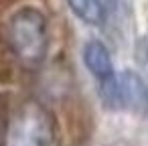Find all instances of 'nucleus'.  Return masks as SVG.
Instances as JSON below:
<instances>
[{"label": "nucleus", "mask_w": 148, "mask_h": 146, "mask_svg": "<svg viewBox=\"0 0 148 146\" xmlns=\"http://www.w3.org/2000/svg\"><path fill=\"white\" fill-rule=\"evenodd\" d=\"M6 45L23 65H41L49 49V31L45 14L31 6L16 10L6 23Z\"/></svg>", "instance_id": "nucleus-1"}, {"label": "nucleus", "mask_w": 148, "mask_h": 146, "mask_svg": "<svg viewBox=\"0 0 148 146\" xmlns=\"http://www.w3.org/2000/svg\"><path fill=\"white\" fill-rule=\"evenodd\" d=\"M0 140L2 146H53V118L41 104L25 101L4 122Z\"/></svg>", "instance_id": "nucleus-2"}, {"label": "nucleus", "mask_w": 148, "mask_h": 146, "mask_svg": "<svg viewBox=\"0 0 148 146\" xmlns=\"http://www.w3.org/2000/svg\"><path fill=\"white\" fill-rule=\"evenodd\" d=\"M83 61H85L87 69L95 75V79L99 83L110 81L116 75L114 63H112V57H110V51L99 41H91V43L85 45V49H83Z\"/></svg>", "instance_id": "nucleus-3"}, {"label": "nucleus", "mask_w": 148, "mask_h": 146, "mask_svg": "<svg viewBox=\"0 0 148 146\" xmlns=\"http://www.w3.org/2000/svg\"><path fill=\"white\" fill-rule=\"evenodd\" d=\"M77 19L87 25H101L106 21V6L101 0H67Z\"/></svg>", "instance_id": "nucleus-4"}, {"label": "nucleus", "mask_w": 148, "mask_h": 146, "mask_svg": "<svg viewBox=\"0 0 148 146\" xmlns=\"http://www.w3.org/2000/svg\"><path fill=\"white\" fill-rule=\"evenodd\" d=\"M2 128H4V118H2V104H0V136H2Z\"/></svg>", "instance_id": "nucleus-5"}]
</instances>
